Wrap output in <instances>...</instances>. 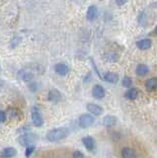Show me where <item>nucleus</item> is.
I'll return each mask as SVG.
<instances>
[{
  "mask_svg": "<svg viewBox=\"0 0 157 158\" xmlns=\"http://www.w3.org/2000/svg\"><path fill=\"white\" fill-rule=\"evenodd\" d=\"M95 123L94 117H92L89 114H83L79 117V126L81 128H88L92 127Z\"/></svg>",
  "mask_w": 157,
  "mask_h": 158,
  "instance_id": "7ed1b4c3",
  "label": "nucleus"
},
{
  "mask_svg": "<svg viewBox=\"0 0 157 158\" xmlns=\"http://www.w3.org/2000/svg\"><path fill=\"white\" fill-rule=\"evenodd\" d=\"M157 87V79L155 77L148 79L145 82V88L147 91H154Z\"/></svg>",
  "mask_w": 157,
  "mask_h": 158,
  "instance_id": "4468645a",
  "label": "nucleus"
},
{
  "mask_svg": "<svg viewBox=\"0 0 157 158\" xmlns=\"http://www.w3.org/2000/svg\"><path fill=\"white\" fill-rule=\"evenodd\" d=\"M61 94L60 92L56 90V89H52L48 94V100L51 101V102H53V103H56L58 101L61 100Z\"/></svg>",
  "mask_w": 157,
  "mask_h": 158,
  "instance_id": "0eeeda50",
  "label": "nucleus"
},
{
  "mask_svg": "<svg viewBox=\"0 0 157 158\" xmlns=\"http://www.w3.org/2000/svg\"><path fill=\"white\" fill-rule=\"evenodd\" d=\"M73 158H85L84 154L81 152V151H75L74 153H73Z\"/></svg>",
  "mask_w": 157,
  "mask_h": 158,
  "instance_id": "5701e85b",
  "label": "nucleus"
},
{
  "mask_svg": "<svg viewBox=\"0 0 157 158\" xmlns=\"http://www.w3.org/2000/svg\"><path fill=\"white\" fill-rule=\"evenodd\" d=\"M96 17H97V8L94 5H91L87 10V19L90 20V21H93Z\"/></svg>",
  "mask_w": 157,
  "mask_h": 158,
  "instance_id": "dca6fc26",
  "label": "nucleus"
},
{
  "mask_svg": "<svg viewBox=\"0 0 157 158\" xmlns=\"http://www.w3.org/2000/svg\"><path fill=\"white\" fill-rule=\"evenodd\" d=\"M137 96H138V91H137L136 88H130L126 92V97L130 100H135Z\"/></svg>",
  "mask_w": 157,
  "mask_h": 158,
  "instance_id": "f3484780",
  "label": "nucleus"
},
{
  "mask_svg": "<svg viewBox=\"0 0 157 158\" xmlns=\"http://www.w3.org/2000/svg\"><path fill=\"white\" fill-rule=\"evenodd\" d=\"M151 44H152V42L150 39H143V40H139V41L136 43V47L139 49L145 51V49H148L151 48Z\"/></svg>",
  "mask_w": 157,
  "mask_h": 158,
  "instance_id": "f8f14e48",
  "label": "nucleus"
},
{
  "mask_svg": "<svg viewBox=\"0 0 157 158\" xmlns=\"http://www.w3.org/2000/svg\"><path fill=\"white\" fill-rule=\"evenodd\" d=\"M105 58L107 59L108 61H110V62H114V61H117L118 60V56L116 53H107L106 56H105Z\"/></svg>",
  "mask_w": 157,
  "mask_h": 158,
  "instance_id": "412c9836",
  "label": "nucleus"
},
{
  "mask_svg": "<svg viewBox=\"0 0 157 158\" xmlns=\"http://www.w3.org/2000/svg\"><path fill=\"white\" fill-rule=\"evenodd\" d=\"M92 95L94 98L98 99V100H101L105 97V89L103 88V86L97 84L92 89Z\"/></svg>",
  "mask_w": 157,
  "mask_h": 158,
  "instance_id": "423d86ee",
  "label": "nucleus"
},
{
  "mask_svg": "<svg viewBox=\"0 0 157 158\" xmlns=\"http://www.w3.org/2000/svg\"><path fill=\"white\" fill-rule=\"evenodd\" d=\"M122 158H134V151L130 147H125L122 150Z\"/></svg>",
  "mask_w": 157,
  "mask_h": 158,
  "instance_id": "a211bd4d",
  "label": "nucleus"
},
{
  "mask_svg": "<svg viewBox=\"0 0 157 158\" xmlns=\"http://www.w3.org/2000/svg\"><path fill=\"white\" fill-rule=\"evenodd\" d=\"M17 154V150L14 147H6L1 151V158H12L15 157Z\"/></svg>",
  "mask_w": 157,
  "mask_h": 158,
  "instance_id": "9d476101",
  "label": "nucleus"
},
{
  "mask_svg": "<svg viewBox=\"0 0 157 158\" xmlns=\"http://www.w3.org/2000/svg\"><path fill=\"white\" fill-rule=\"evenodd\" d=\"M122 86H124V87L130 88L132 85V79L130 77H129V76H126V77L122 78Z\"/></svg>",
  "mask_w": 157,
  "mask_h": 158,
  "instance_id": "aec40b11",
  "label": "nucleus"
},
{
  "mask_svg": "<svg viewBox=\"0 0 157 158\" xmlns=\"http://www.w3.org/2000/svg\"><path fill=\"white\" fill-rule=\"evenodd\" d=\"M1 84H2V82H1V80H0V85H1Z\"/></svg>",
  "mask_w": 157,
  "mask_h": 158,
  "instance_id": "a878e982",
  "label": "nucleus"
},
{
  "mask_svg": "<svg viewBox=\"0 0 157 158\" xmlns=\"http://www.w3.org/2000/svg\"><path fill=\"white\" fill-rule=\"evenodd\" d=\"M82 143L85 146V148L89 151H94L96 148V141L92 136H85L82 138Z\"/></svg>",
  "mask_w": 157,
  "mask_h": 158,
  "instance_id": "20e7f679",
  "label": "nucleus"
},
{
  "mask_svg": "<svg viewBox=\"0 0 157 158\" xmlns=\"http://www.w3.org/2000/svg\"><path fill=\"white\" fill-rule=\"evenodd\" d=\"M69 135V130L66 127L52 128L47 133V139L51 142H57Z\"/></svg>",
  "mask_w": 157,
  "mask_h": 158,
  "instance_id": "f257e3e1",
  "label": "nucleus"
},
{
  "mask_svg": "<svg viewBox=\"0 0 157 158\" xmlns=\"http://www.w3.org/2000/svg\"><path fill=\"white\" fill-rule=\"evenodd\" d=\"M6 118H7V117H6L5 112L0 111V123H4L6 121Z\"/></svg>",
  "mask_w": 157,
  "mask_h": 158,
  "instance_id": "b1692460",
  "label": "nucleus"
},
{
  "mask_svg": "<svg viewBox=\"0 0 157 158\" xmlns=\"http://www.w3.org/2000/svg\"><path fill=\"white\" fill-rule=\"evenodd\" d=\"M35 151V146L34 145H31V146H28L26 148V151H25V155L26 157H30L32 154H33V152Z\"/></svg>",
  "mask_w": 157,
  "mask_h": 158,
  "instance_id": "4be33fe9",
  "label": "nucleus"
},
{
  "mask_svg": "<svg viewBox=\"0 0 157 158\" xmlns=\"http://www.w3.org/2000/svg\"><path fill=\"white\" fill-rule=\"evenodd\" d=\"M104 79L107 82L115 84L119 81V75H118L117 73H114V72H107L104 75Z\"/></svg>",
  "mask_w": 157,
  "mask_h": 158,
  "instance_id": "ddd939ff",
  "label": "nucleus"
},
{
  "mask_svg": "<svg viewBox=\"0 0 157 158\" xmlns=\"http://www.w3.org/2000/svg\"><path fill=\"white\" fill-rule=\"evenodd\" d=\"M38 139V137L36 135H33V133H24V135H20L18 137V142L19 144L22 146H31L35 143Z\"/></svg>",
  "mask_w": 157,
  "mask_h": 158,
  "instance_id": "f03ea898",
  "label": "nucleus"
},
{
  "mask_svg": "<svg viewBox=\"0 0 157 158\" xmlns=\"http://www.w3.org/2000/svg\"><path fill=\"white\" fill-rule=\"evenodd\" d=\"M126 1L127 0H116V3L119 5V6H122V5L126 3Z\"/></svg>",
  "mask_w": 157,
  "mask_h": 158,
  "instance_id": "393cba45",
  "label": "nucleus"
},
{
  "mask_svg": "<svg viewBox=\"0 0 157 158\" xmlns=\"http://www.w3.org/2000/svg\"><path fill=\"white\" fill-rule=\"evenodd\" d=\"M149 72V68L145 64H138L136 67V74L138 76H145Z\"/></svg>",
  "mask_w": 157,
  "mask_h": 158,
  "instance_id": "2eb2a0df",
  "label": "nucleus"
},
{
  "mask_svg": "<svg viewBox=\"0 0 157 158\" xmlns=\"http://www.w3.org/2000/svg\"><path fill=\"white\" fill-rule=\"evenodd\" d=\"M32 121H33V123L35 127H42L43 123V118L42 116L40 115V113L37 112V111H33L32 112Z\"/></svg>",
  "mask_w": 157,
  "mask_h": 158,
  "instance_id": "9b49d317",
  "label": "nucleus"
},
{
  "mask_svg": "<svg viewBox=\"0 0 157 158\" xmlns=\"http://www.w3.org/2000/svg\"><path fill=\"white\" fill-rule=\"evenodd\" d=\"M55 71L58 75L64 76L69 72V67H68L65 63H56L55 66Z\"/></svg>",
  "mask_w": 157,
  "mask_h": 158,
  "instance_id": "6e6552de",
  "label": "nucleus"
},
{
  "mask_svg": "<svg viewBox=\"0 0 157 158\" xmlns=\"http://www.w3.org/2000/svg\"><path fill=\"white\" fill-rule=\"evenodd\" d=\"M117 118L115 116H112V115H107L106 117H104L103 118V125L104 127L110 128V127H113L116 123H117Z\"/></svg>",
  "mask_w": 157,
  "mask_h": 158,
  "instance_id": "1a4fd4ad",
  "label": "nucleus"
},
{
  "mask_svg": "<svg viewBox=\"0 0 157 158\" xmlns=\"http://www.w3.org/2000/svg\"><path fill=\"white\" fill-rule=\"evenodd\" d=\"M87 110L88 112H90L91 114L95 116H101L103 113H104V110H103V108L100 107L99 105H97V104H94V103H89L87 104Z\"/></svg>",
  "mask_w": 157,
  "mask_h": 158,
  "instance_id": "39448f33",
  "label": "nucleus"
},
{
  "mask_svg": "<svg viewBox=\"0 0 157 158\" xmlns=\"http://www.w3.org/2000/svg\"><path fill=\"white\" fill-rule=\"evenodd\" d=\"M20 76L21 78L23 79L24 81H26V82H29V81H32L33 80V78H34V75H33V73L31 72H28V71H21L20 72Z\"/></svg>",
  "mask_w": 157,
  "mask_h": 158,
  "instance_id": "6ab92c4d",
  "label": "nucleus"
}]
</instances>
